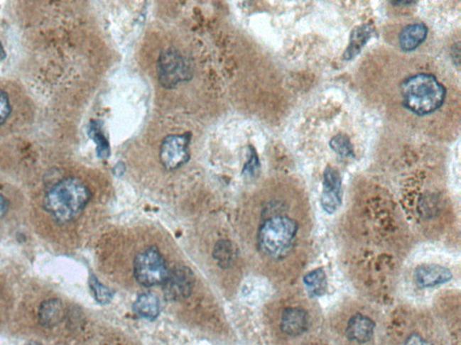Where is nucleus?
Here are the masks:
<instances>
[{"label":"nucleus","instance_id":"obj_1","mask_svg":"<svg viewBox=\"0 0 461 345\" xmlns=\"http://www.w3.org/2000/svg\"><path fill=\"white\" fill-rule=\"evenodd\" d=\"M398 94L402 106L419 117L438 113L447 99L446 87L430 72L408 74L400 81Z\"/></svg>","mask_w":461,"mask_h":345},{"label":"nucleus","instance_id":"obj_2","mask_svg":"<svg viewBox=\"0 0 461 345\" xmlns=\"http://www.w3.org/2000/svg\"><path fill=\"white\" fill-rule=\"evenodd\" d=\"M92 194L82 180L76 177L63 179L49 189L43 206L57 222L73 221L89 204Z\"/></svg>","mask_w":461,"mask_h":345},{"label":"nucleus","instance_id":"obj_3","mask_svg":"<svg viewBox=\"0 0 461 345\" xmlns=\"http://www.w3.org/2000/svg\"><path fill=\"white\" fill-rule=\"evenodd\" d=\"M298 231L295 219L287 216H274L265 221L259 229V248L271 258H282L291 251Z\"/></svg>","mask_w":461,"mask_h":345},{"label":"nucleus","instance_id":"obj_4","mask_svg":"<svg viewBox=\"0 0 461 345\" xmlns=\"http://www.w3.org/2000/svg\"><path fill=\"white\" fill-rule=\"evenodd\" d=\"M169 273L163 256L156 248L143 250L134 259V277L137 283L144 287L163 285Z\"/></svg>","mask_w":461,"mask_h":345},{"label":"nucleus","instance_id":"obj_5","mask_svg":"<svg viewBox=\"0 0 461 345\" xmlns=\"http://www.w3.org/2000/svg\"><path fill=\"white\" fill-rule=\"evenodd\" d=\"M193 66L188 58L174 48L164 50L158 62V75L161 86L173 89L178 84L191 80Z\"/></svg>","mask_w":461,"mask_h":345},{"label":"nucleus","instance_id":"obj_6","mask_svg":"<svg viewBox=\"0 0 461 345\" xmlns=\"http://www.w3.org/2000/svg\"><path fill=\"white\" fill-rule=\"evenodd\" d=\"M188 145L190 137L186 134L170 135L165 138L160 153L163 167L168 170H175L186 164L190 157Z\"/></svg>","mask_w":461,"mask_h":345},{"label":"nucleus","instance_id":"obj_7","mask_svg":"<svg viewBox=\"0 0 461 345\" xmlns=\"http://www.w3.org/2000/svg\"><path fill=\"white\" fill-rule=\"evenodd\" d=\"M194 285L193 272L187 266H177L170 270L163 284L164 295L173 301L186 300L193 292Z\"/></svg>","mask_w":461,"mask_h":345},{"label":"nucleus","instance_id":"obj_8","mask_svg":"<svg viewBox=\"0 0 461 345\" xmlns=\"http://www.w3.org/2000/svg\"><path fill=\"white\" fill-rule=\"evenodd\" d=\"M342 202V178L335 168L327 167L324 172L321 205L328 214H334Z\"/></svg>","mask_w":461,"mask_h":345},{"label":"nucleus","instance_id":"obj_9","mask_svg":"<svg viewBox=\"0 0 461 345\" xmlns=\"http://www.w3.org/2000/svg\"><path fill=\"white\" fill-rule=\"evenodd\" d=\"M452 279V272L442 265H423L417 267L415 270L416 282L423 288L443 285Z\"/></svg>","mask_w":461,"mask_h":345},{"label":"nucleus","instance_id":"obj_10","mask_svg":"<svg viewBox=\"0 0 461 345\" xmlns=\"http://www.w3.org/2000/svg\"><path fill=\"white\" fill-rule=\"evenodd\" d=\"M309 327L308 313L300 307H288L281 317L282 332L288 336L297 337L306 332Z\"/></svg>","mask_w":461,"mask_h":345},{"label":"nucleus","instance_id":"obj_11","mask_svg":"<svg viewBox=\"0 0 461 345\" xmlns=\"http://www.w3.org/2000/svg\"><path fill=\"white\" fill-rule=\"evenodd\" d=\"M375 327V323L369 317L356 314L348 322L346 334L349 340L356 343H369L374 336Z\"/></svg>","mask_w":461,"mask_h":345},{"label":"nucleus","instance_id":"obj_12","mask_svg":"<svg viewBox=\"0 0 461 345\" xmlns=\"http://www.w3.org/2000/svg\"><path fill=\"white\" fill-rule=\"evenodd\" d=\"M428 29L425 23H416L402 30L399 35L400 49L406 53L413 52L425 42Z\"/></svg>","mask_w":461,"mask_h":345},{"label":"nucleus","instance_id":"obj_13","mask_svg":"<svg viewBox=\"0 0 461 345\" xmlns=\"http://www.w3.org/2000/svg\"><path fill=\"white\" fill-rule=\"evenodd\" d=\"M63 305L58 299H50L40 305L38 319L43 327H53L57 326L63 319Z\"/></svg>","mask_w":461,"mask_h":345},{"label":"nucleus","instance_id":"obj_14","mask_svg":"<svg viewBox=\"0 0 461 345\" xmlns=\"http://www.w3.org/2000/svg\"><path fill=\"white\" fill-rule=\"evenodd\" d=\"M133 310L142 319L154 320L161 312L160 300L153 293L141 294L134 301Z\"/></svg>","mask_w":461,"mask_h":345},{"label":"nucleus","instance_id":"obj_15","mask_svg":"<svg viewBox=\"0 0 461 345\" xmlns=\"http://www.w3.org/2000/svg\"><path fill=\"white\" fill-rule=\"evenodd\" d=\"M303 283L305 284L309 296L312 297L325 295L326 290H327V277L322 268L315 269L306 273L303 279Z\"/></svg>","mask_w":461,"mask_h":345},{"label":"nucleus","instance_id":"obj_16","mask_svg":"<svg viewBox=\"0 0 461 345\" xmlns=\"http://www.w3.org/2000/svg\"><path fill=\"white\" fill-rule=\"evenodd\" d=\"M371 35V28L369 26L365 25L358 27L352 32L349 45L345 53V60H351L361 52L362 47L366 45L367 40Z\"/></svg>","mask_w":461,"mask_h":345},{"label":"nucleus","instance_id":"obj_17","mask_svg":"<svg viewBox=\"0 0 461 345\" xmlns=\"http://www.w3.org/2000/svg\"><path fill=\"white\" fill-rule=\"evenodd\" d=\"M213 255L218 265L229 268L234 265L237 258V250L233 243L227 240H221L215 245Z\"/></svg>","mask_w":461,"mask_h":345},{"label":"nucleus","instance_id":"obj_18","mask_svg":"<svg viewBox=\"0 0 461 345\" xmlns=\"http://www.w3.org/2000/svg\"><path fill=\"white\" fill-rule=\"evenodd\" d=\"M15 100L6 87H0V128L12 123L15 116Z\"/></svg>","mask_w":461,"mask_h":345},{"label":"nucleus","instance_id":"obj_19","mask_svg":"<svg viewBox=\"0 0 461 345\" xmlns=\"http://www.w3.org/2000/svg\"><path fill=\"white\" fill-rule=\"evenodd\" d=\"M332 150L343 158L353 157L354 151L351 141L345 135L340 134L332 138Z\"/></svg>","mask_w":461,"mask_h":345},{"label":"nucleus","instance_id":"obj_20","mask_svg":"<svg viewBox=\"0 0 461 345\" xmlns=\"http://www.w3.org/2000/svg\"><path fill=\"white\" fill-rule=\"evenodd\" d=\"M90 286L97 302L107 304L112 300L113 295L111 290L109 288L104 286L102 283H99V280L95 276L92 275L90 277Z\"/></svg>","mask_w":461,"mask_h":345},{"label":"nucleus","instance_id":"obj_21","mask_svg":"<svg viewBox=\"0 0 461 345\" xmlns=\"http://www.w3.org/2000/svg\"><path fill=\"white\" fill-rule=\"evenodd\" d=\"M9 211V201L4 195L0 194V219L4 217Z\"/></svg>","mask_w":461,"mask_h":345},{"label":"nucleus","instance_id":"obj_22","mask_svg":"<svg viewBox=\"0 0 461 345\" xmlns=\"http://www.w3.org/2000/svg\"><path fill=\"white\" fill-rule=\"evenodd\" d=\"M405 345H430L426 341L419 336H412L407 339Z\"/></svg>","mask_w":461,"mask_h":345},{"label":"nucleus","instance_id":"obj_23","mask_svg":"<svg viewBox=\"0 0 461 345\" xmlns=\"http://www.w3.org/2000/svg\"><path fill=\"white\" fill-rule=\"evenodd\" d=\"M26 345H42V344L39 343H36V341H32V343H29Z\"/></svg>","mask_w":461,"mask_h":345}]
</instances>
